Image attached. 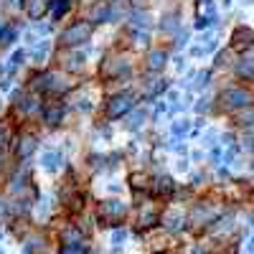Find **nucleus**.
I'll list each match as a JSON object with an SVG mask.
<instances>
[{
	"label": "nucleus",
	"instance_id": "1",
	"mask_svg": "<svg viewBox=\"0 0 254 254\" xmlns=\"http://www.w3.org/2000/svg\"><path fill=\"white\" fill-rule=\"evenodd\" d=\"M219 102L221 107L229 110V112H244L249 107H254V94L244 87H226L221 94H219Z\"/></svg>",
	"mask_w": 254,
	"mask_h": 254
},
{
	"label": "nucleus",
	"instance_id": "2",
	"mask_svg": "<svg viewBox=\"0 0 254 254\" xmlns=\"http://www.w3.org/2000/svg\"><path fill=\"white\" fill-rule=\"evenodd\" d=\"M92 23L89 20H76V23H71L66 31L61 33V44L66 46V49H74V46H81V44H87V41L92 38Z\"/></svg>",
	"mask_w": 254,
	"mask_h": 254
},
{
	"label": "nucleus",
	"instance_id": "3",
	"mask_svg": "<svg viewBox=\"0 0 254 254\" xmlns=\"http://www.w3.org/2000/svg\"><path fill=\"white\" fill-rule=\"evenodd\" d=\"M130 110H135V97L130 92H120V94L110 97V102H107V117L110 120H120Z\"/></svg>",
	"mask_w": 254,
	"mask_h": 254
},
{
	"label": "nucleus",
	"instance_id": "4",
	"mask_svg": "<svg viewBox=\"0 0 254 254\" xmlns=\"http://www.w3.org/2000/svg\"><path fill=\"white\" fill-rule=\"evenodd\" d=\"M97 216L102 224H107V226H117L122 219H125V203L122 201H102L99 203V211H97Z\"/></svg>",
	"mask_w": 254,
	"mask_h": 254
},
{
	"label": "nucleus",
	"instance_id": "5",
	"mask_svg": "<svg viewBox=\"0 0 254 254\" xmlns=\"http://www.w3.org/2000/svg\"><path fill=\"white\" fill-rule=\"evenodd\" d=\"M36 89L46 92V94H61L64 89H66V81L54 71H44V74L36 76Z\"/></svg>",
	"mask_w": 254,
	"mask_h": 254
},
{
	"label": "nucleus",
	"instance_id": "6",
	"mask_svg": "<svg viewBox=\"0 0 254 254\" xmlns=\"http://www.w3.org/2000/svg\"><path fill=\"white\" fill-rule=\"evenodd\" d=\"M112 18H117V10L112 5V0H102V3H97L89 13V20H94V23H110Z\"/></svg>",
	"mask_w": 254,
	"mask_h": 254
},
{
	"label": "nucleus",
	"instance_id": "7",
	"mask_svg": "<svg viewBox=\"0 0 254 254\" xmlns=\"http://www.w3.org/2000/svg\"><path fill=\"white\" fill-rule=\"evenodd\" d=\"M54 0H23V10L31 20H41L49 10H51Z\"/></svg>",
	"mask_w": 254,
	"mask_h": 254
},
{
	"label": "nucleus",
	"instance_id": "8",
	"mask_svg": "<svg viewBox=\"0 0 254 254\" xmlns=\"http://www.w3.org/2000/svg\"><path fill=\"white\" fill-rule=\"evenodd\" d=\"M127 69H130V64H127L125 59H107V61H104V66H102V76H120V74H125Z\"/></svg>",
	"mask_w": 254,
	"mask_h": 254
},
{
	"label": "nucleus",
	"instance_id": "9",
	"mask_svg": "<svg viewBox=\"0 0 254 254\" xmlns=\"http://www.w3.org/2000/svg\"><path fill=\"white\" fill-rule=\"evenodd\" d=\"M61 117H64V107H61L59 102H51V104H46V107H44V122L49 127H59L61 125Z\"/></svg>",
	"mask_w": 254,
	"mask_h": 254
},
{
	"label": "nucleus",
	"instance_id": "10",
	"mask_svg": "<svg viewBox=\"0 0 254 254\" xmlns=\"http://www.w3.org/2000/svg\"><path fill=\"white\" fill-rule=\"evenodd\" d=\"M254 46V33L249 28H237L231 36V49H249Z\"/></svg>",
	"mask_w": 254,
	"mask_h": 254
},
{
	"label": "nucleus",
	"instance_id": "11",
	"mask_svg": "<svg viewBox=\"0 0 254 254\" xmlns=\"http://www.w3.org/2000/svg\"><path fill=\"white\" fill-rule=\"evenodd\" d=\"M150 190H153L155 196H171L173 190H176V181H173V178H168V176H160L158 181H153Z\"/></svg>",
	"mask_w": 254,
	"mask_h": 254
},
{
	"label": "nucleus",
	"instance_id": "12",
	"mask_svg": "<svg viewBox=\"0 0 254 254\" xmlns=\"http://www.w3.org/2000/svg\"><path fill=\"white\" fill-rule=\"evenodd\" d=\"M165 59H168V51H165V49H155V51H150V56H147V69L160 71V69L165 66Z\"/></svg>",
	"mask_w": 254,
	"mask_h": 254
},
{
	"label": "nucleus",
	"instance_id": "13",
	"mask_svg": "<svg viewBox=\"0 0 254 254\" xmlns=\"http://www.w3.org/2000/svg\"><path fill=\"white\" fill-rule=\"evenodd\" d=\"M237 74L247 81H254V59L252 56H244L239 64H237Z\"/></svg>",
	"mask_w": 254,
	"mask_h": 254
},
{
	"label": "nucleus",
	"instance_id": "14",
	"mask_svg": "<svg viewBox=\"0 0 254 254\" xmlns=\"http://www.w3.org/2000/svg\"><path fill=\"white\" fill-rule=\"evenodd\" d=\"M137 224H140V229H147V226H155V224H158V214H155L153 208H142V214H140Z\"/></svg>",
	"mask_w": 254,
	"mask_h": 254
},
{
	"label": "nucleus",
	"instance_id": "15",
	"mask_svg": "<svg viewBox=\"0 0 254 254\" xmlns=\"http://www.w3.org/2000/svg\"><path fill=\"white\" fill-rule=\"evenodd\" d=\"M69 8H71V0H54V3H51V15L59 20V18L66 15Z\"/></svg>",
	"mask_w": 254,
	"mask_h": 254
},
{
	"label": "nucleus",
	"instance_id": "16",
	"mask_svg": "<svg viewBox=\"0 0 254 254\" xmlns=\"http://www.w3.org/2000/svg\"><path fill=\"white\" fill-rule=\"evenodd\" d=\"M33 150H36V137H33V135L20 140V145H18V155H20V158H28Z\"/></svg>",
	"mask_w": 254,
	"mask_h": 254
},
{
	"label": "nucleus",
	"instance_id": "17",
	"mask_svg": "<svg viewBox=\"0 0 254 254\" xmlns=\"http://www.w3.org/2000/svg\"><path fill=\"white\" fill-rule=\"evenodd\" d=\"M41 163H44L46 171H59V163H61V155L54 150V153H44V158H41Z\"/></svg>",
	"mask_w": 254,
	"mask_h": 254
},
{
	"label": "nucleus",
	"instance_id": "18",
	"mask_svg": "<svg viewBox=\"0 0 254 254\" xmlns=\"http://www.w3.org/2000/svg\"><path fill=\"white\" fill-rule=\"evenodd\" d=\"M130 23H132L135 28H147V13L135 10V13H132V18H130Z\"/></svg>",
	"mask_w": 254,
	"mask_h": 254
},
{
	"label": "nucleus",
	"instance_id": "19",
	"mask_svg": "<svg viewBox=\"0 0 254 254\" xmlns=\"http://www.w3.org/2000/svg\"><path fill=\"white\" fill-rule=\"evenodd\" d=\"M81 61H84V56H81V54H71V56L66 59V64H64V66H66V69H74V71H79V69L84 66Z\"/></svg>",
	"mask_w": 254,
	"mask_h": 254
},
{
	"label": "nucleus",
	"instance_id": "20",
	"mask_svg": "<svg viewBox=\"0 0 254 254\" xmlns=\"http://www.w3.org/2000/svg\"><path fill=\"white\" fill-rule=\"evenodd\" d=\"M46 54H49V41H41V44H38V46L31 51V56H33L36 61H41V59H44Z\"/></svg>",
	"mask_w": 254,
	"mask_h": 254
},
{
	"label": "nucleus",
	"instance_id": "21",
	"mask_svg": "<svg viewBox=\"0 0 254 254\" xmlns=\"http://www.w3.org/2000/svg\"><path fill=\"white\" fill-rule=\"evenodd\" d=\"M15 41V31L13 28H3L0 31V46H8V44H13Z\"/></svg>",
	"mask_w": 254,
	"mask_h": 254
},
{
	"label": "nucleus",
	"instance_id": "22",
	"mask_svg": "<svg viewBox=\"0 0 254 254\" xmlns=\"http://www.w3.org/2000/svg\"><path fill=\"white\" fill-rule=\"evenodd\" d=\"M142 120H145V112H135V117H130L127 127H130V130H137V127L142 125Z\"/></svg>",
	"mask_w": 254,
	"mask_h": 254
},
{
	"label": "nucleus",
	"instance_id": "23",
	"mask_svg": "<svg viewBox=\"0 0 254 254\" xmlns=\"http://www.w3.org/2000/svg\"><path fill=\"white\" fill-rule=\"evenodd\" d=\"M173 132H176V135H186V132H188V122H186V120H178V122L173 125Z\"/></svg>",
	"mask_w": 254,
	"mask_h": 254
},
{
	"label": "nucleus",
	"instance_id": "24",
	"mask_svg": "<svg viewBox=\"0 0 254 254\" xmlns=\"http://www.w3.org/2000/svg\"><path fill=\"white\" fill-rule=\"evenodd\" d=\"M23 110H26V112H33V110H38V102H36L33 97H31V99L26 97V99H23Z\"/></svg>",
	"mask_w": 254,
	"mask_h": 254
},
{
	"label": "nucleus",
	"instance_id": "25",
	"mask_svg": "<svg viewBox=\"0 0 254 254\" xmlns=\"http://www.w3.org/2000/svg\"><path fill=\"white\" fill-rule=\"evenodd\" d=\"M242 125H254V110L249 107V112H242Z\"/></svg>",
	"mask_w": 254,
	"mask_h": 254
},
{
	"label": "nucleus",
	"instance_id": "26",
	"mask_svg": "<svg viewBox=\"0 0 254 254\" xmlns=\"http://www.w3.org/2000/svg\"><path fill=\"white\" fill-rule=\"evenodd\" d=\"M163 254H165V252H163Z\"/></svg>",
	"mask_w": 254,
	"mask_h": 254
}]
</instances>
